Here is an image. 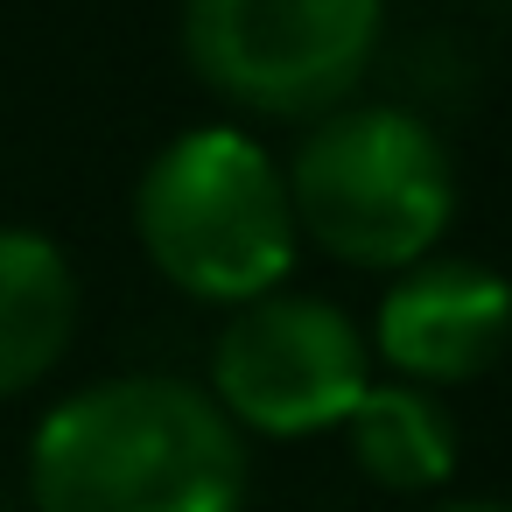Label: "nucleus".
<instances>
[{
    "mask_svg": "<svg viewBox=\"0 0 512 512\" xmlns=\"http://www.w3.org/2000/svg\"><path fill=\"white\" fill-rule=\"evenodd\" d=\"M29 498L36 512H239L246 442L183 379H99L43 414Z\"/></svg>",
    "mask_w": 512,
    "mask_h": 512,
    "instance_id": "obj_1",
    "label": "nucleus"
},
{
    "mask_svg": "<svg viewBox=\"0 0 512 512\" xmlns=\"http://www.w3.org/2000/svg\"><path fill=\"white\" fill-rule=\"evenodd\" d=\"M134 232L155 274L197 302L274 295L295 267V204L281 162L239 127L176 134L134 190Z\"/></svg>",
    "mask_w": 512,
    "mask_h": 512,
    "instance_id": "obj_2",
    "label": "nucleus"
},
{
    "mask_svg": "<svg viewBox=\"0 0 512 512\" xmlns=\"http://www.w3.org/2000/svg\"><path fill=\"white\" fill-rule=\"evenodd\" d=\"M288 176L295 232L365 274H400L435 253L456 218V169L428 120L400 106H337L309 120Z\"/></svg>",
    "mask_w": 512,
    "mask_h": 512,
    "instance_id": "obj_3",
    "label": "nucleus"
},
{
    "mask_svg": "<svg viewBox=\"0 0 512 512\" xmlns=\"http://www.w3.org/2000/svg\"><path fill=\"white\" fill-rule=\"evenodd\" d=\"M386 0H183L190 71L260 113V120H323L372 71Z\"/></svg>",
    "mask_w": 512,
    "mask_h": 512,
    "instance_id": "obj_4",
    "label": "nucleus"
},
{
    "mask_svg": "<svg viewBox=\"0 0 512 512\" xmlns=\"http://www.w3.org/2000/svg\"><path fill=\"white\" fill-rule=\"evenodd\" d=\"M372 386V344L323 295H253L211 344V400L232 428L253 435H323L344 428L358 393Z\"/></svg>",
    "mask_w": 512,
    "mask_h": 512,
    "instance_id": "obj_5",
    "label": "nucleus"
},
{
    "mask_svg": "<svg viewBox=\"0 0 512 512\" xmlns=\"http://www.w3.org/2000/svg\"><path fill=\"white\" fill-rule=\"evenodd\" d=\"M512 344V288L484 260H414L393 274L372 351L407 386H463L484 379Z\"/></svg>",
    "mask_w": 512,
    "mask_h": 512,
    "instance_id": "obj_6",
    "label": "nucleus"
},
{
    "mask_svg": "<svg viewBox=\"0 0 512 512\" xmlns=\"http://www.w3.org/2000/svg\"><path fill=\"white\" fill-rule=\"evenodd\" d=\"M78 330V274L57 239L0 225V400L43 386Z\"/></svg>",
    "mask_w": 512,
    "mask_h": 512,
    "instance_id": "obj_7",
    "label": "nucleus"
},
{
    "mask_svg": "<svg viewBox=\"0 0 512 512\" xmlns=\"http://www.w3.org/2000/svg\"><path fill=\"white\" fill-rule=\"evenodd\" d=\"M344 449L365 484L400 498L442 491L456 477V421L428 386H407V379L358 393V407L344 414Z\"/></svg>",
    "mask_w": 512,
    "mask_h": 512,
    "instance_id": "obj_8",
    "label": "nucleus"
},
{
    "mask_svg": "<svg viewBox=\"0 0 512 512\" xmlns=\"http://www.w3.org/2000/svg\"><path fill=\"white\" fill-rule=\"evenodd\" d=\"M421 512H512L498 498H442V505H421Z\"/></svg>",
    "mask_w": 512,
    "mask_h": 512,
    "instance_id": "obj_9",
    "label": "nucleus"
}]
</instances>
